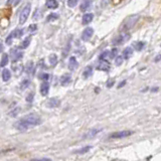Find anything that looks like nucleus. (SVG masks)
Returning <instances> with one entry per match:
<instances>
[{
	"label": "nucleus",
	"mask_w": 161,
	"mask_h": 161,
	"mask_svg": "<svg viewBox=\"0 0 161 161\" xmlns=\"http://www.w3.org/2000/svg\"><path fill=\"white\" fill-rule=\"evenodd\" d=\"M28 85H29V80H24V82H22V84H21V89L23 90V89H25Z\"/></svg>",
	"instance_id": "obj_33"
},
{
	"label": "nucleus",
	"mask_w": 161,
	"mask_h": 161,
	"mask_svg": "<svg viewBox=\"0 0 161 161\" xmlns=\"http://www.w3.org/2000/svg\"><path fill=\"white\" fill-rule=\"evenodd\" d=\"M97 68L100 71H108L110 68V64L107 61H100L99 65H97Z\"/></svg>",
	"instance_id": "obj_10"
},
{
	"label": "nucleus",
	"mask_w": 161,
	"mask_h": 161,
	"mask_svg": "<svg viewBox=\"0 0 161 161\" xmlns=\"http://www.w3.org/2000/svg\"><path fill=\"white\" fill-rule=\"evenodd\" d=\"M29 13H30V4H26V6L23 7V9L21 10V13L19 15V23L20 24H23L26 20H27Z\"/></svg>",
	"instance_id": "obj_3"
},
{
	"label": "nucleus",
	"mask_w": 161,
	"mask_h": 161,
	"mask_svg": "<svg viewBox=\"0 0 161 161\" xmlns=\"http://www.w3.org/2000/svg\"><path fill=\"white\" fill-rule=\"evenodd\" d=\"M79 0H68V5L70 7H74L77 4Z\"/></svg>",
	"instance_id": "obj_27"
},
{
	"label": "nucleus",
	"mask_w": 161,
	"mask_h": 161,
	"mask_svg": "<svg viewBox=\"0 0 161 161\" xmlns=\"http://www.w3.org/2000/svg\"><path fill=\"white\" fill-rule=\"evenodd\" d=\"M91 5H92V0H83V2L80 3V11L85 12V11H87L91 7Z\"/></svg>",
	"instance_id": "obj_8"
},
{
	"label": "nucleus",
	"mask_w": 161,
	"mask_h": 161,
	"mask_svg": "<svg viewBox=\"0 0 161 161\" xmlns=\"http://www.w3.org/2000/svg\"><path fill=\"white\" fill-rule=\"evenodd\" d=\"M159 58H161V55H158L157 58H156V59H155V61H156V62H158V59H159Z\"/></svg>",
	"instance_id": "obj_37"
},
{
	"label": "nucleus",
	"mask_w": 161,
	"mask_h": 161,
	"mask_svg": "<svg viewBox=\"0 0 161 161\" xmlns=\"http://www.w3.org/2000/svg\"><path fill=\"white\" fill-rule=\"evenodd\" d=\"M77 67V58H74V56H71L70 58V62H68V68H70L71 71H74V70H76Z\"/></svg>",
	"instance_id": "obj_13"
},
{
	"label": "nucleus",
	"mask_w": 161,
	"mask_h": 161,
	"mask_svg": "<svg viewBox=\"0 0 161 161\" xmlns=\"http://www.w3.org/2000/svg\"><path fill=\"white\" fill-rule=\"evenodd\" d=\"M138 18H139V16L137 15V14H134V15L129 16V17H128V18L123 22V24H122V26L120 27V30H121V31H127V30H129V29H131L134 25L136 24V22H137V20H138Z\"/></svg>",
	"instance_id": "obj_2"
},
{
	"label": "nucleus",
	"mask_w": 161,
	"mask_h": 161,
	"mask_svg": "<svg viewBox=\"0 0 161 161\" xmlns=\"http://www.w3.org/2000/svg\"><path fill=\"white\" fill-rule=\"evenodd\" d=\"M70 82H71V76L70 74H65V76L62 77L61 84L62 86H67L68 84H70Z\"/></svg>",
	"instance_id": "obj_17"
},
{
	"label": "nucleus",
	"mask_w": 161,
	"mask_h": 161,
	"mask_svg": "<svg viewBox=\"0 0 161 161\" xmlns=\"http://www.w3.org/2000/svg\"><path fill=\"white\" fill-rule=\"evenodd\" d=\"M128 38H129V34H127V33L121 34V35H119V36H116L114 39H113V44H115V46H119V44L124 43Z\"/></svg>",
	"instance_id": "obj_6"
},
{
	"label": "nucleus",
	"mask_w": 161,
	"mask_h": 161,
	"mask_svg": "<svg viewBox=\"0 0 161 161\" xmlns=\"http://www.w3.org/2000/svg\"><path fill=\"white\" fill-rule=\"evenodd\" d=\"M10 77H11L10 71L8 70V68H3V71H2V80H3L4 82H7Z\"/></svg>",
	"instance_id": "obj_14"
},
{
	"label": "nucleus",
	"mask_w": 161,
	"mask_h": 161,
	"mask_svg": "<svg viewBox=\"0 0 161 161\" xmlns=\"http://www.w3.org/2000/svg\"><path fill=\"white\" fill-rule=\"evenodd\" d=\"M37 28L36 24H31L30 26H29V31H35Z\"/></svg>",
	"instance_id": "obj_35"
},
{
	"label": "nucleus",
	"mask_w": 161,
	"mask_h": 161,
	"mask_svg": "<svg viewBox=\"0 0 161 161\" xmlns=\"http://www.w3.org/2000/svg\"><path fill=\"white\" fill-rule=\"evenodd\" d=\"M33 97H34V95H33V93H30L27 96V98H26V101H27V102H32V100H33Z\"/></svg>",
	"instance_id": "obj_31"
},
{
	"label": "nucleus",
	"mask_w": 161,
	"mask_h": 161,
	"mask_svg": "<svg viewBox=\"0 0 161 161\" xmlns=\"http://www.w3.org/2000/svg\"><path fill=\"white\" fill-rule=\"evenodd\" d=\"M18 112H19V108H17V109H14L12 110L10 113H9V115L11 116V117H15V116L18 114Z\"/></svg>",
	"instance_id": "obj_28"
},
{
	"label": "nucleus",
	"mask_w": 161,
	"mask_h": 161,
	"mask_svg": "<svg viewBox=\"0 0 161 161\" xmlns=\"http://www.w3.org/2000/svg\"><path fill=\"white\" fill-rule=\"evenodd\" d=\"M33 71H34V65L32 62H29L27 65V67H26V73L31 74H33Z\"/></svg>",
	"instance_id": "obj_25"
},
{
	"label": "nucleus",
	"mask_w": 161,
	"mask_h": 161,
	"mask_svg": "<svg viewBox=\"0 0 161 161\" xmlns=\"http://www.w3.org/2000/svg\"><path fill=\"white\" fill-rule=\"evenodd\" d=\"M46 6L50 8V9H55V8H58V4L56 0H46Z\"/></svg>",
	"instance_id": "obj_16"
},
{
	"label": "nucleus",
	"mask_w": 161,
	"mask_h": 161,
	"mask_svg": "<svg viewBox=\"0 0 161 161\" xmlns=\"http://www.w3.org/2000/svg\"><path fill=\"white\" fill-rule=\"evenodd\" d=\"M55 18H58V15L55 13H52L49 17H47V21H50L52 19H55Z\"/></svg>",
	"instance_id": "obj_32"
},
{
	"label": "nucleus",
	"mask_w": 161,
	"mask_h": 161,
	"mask_svg": "<svg viewBox=\"0 0 161 161\" xmlns=\"http://www.w3.org/2000/svg\"><path fill=\"white\" fill-rule=\"evenodd\" d=\"M92 74H93V70H92L91 67H88V68H86V70L84 71V74H83V76H84L85 79H87V77L92 76Z\"/></svg>",
	"instance_id": "obj_22"
},
{
	"label": "nucleus",
	"mask_w": 161,
	"mask_h": 161,
	"mask_svg": "<svg viewBox=\"0 0 161 161\" xmlns=\"http://www.w3.org/2000/svg\"><path fill=\"white\" fill-rule=\"evenodd\" d=\"M40 79L44 80V82H46V80H49V76L47 74H40Z\"/></svg>",
	"instance_id": "obj_29"
},
{
	"label": "nucleus",
	"mask_w": 161,
	"mask_h": 161,
	"mask_svg": "<svg viewBox=\"0 0 161 161\" xmlns=\"http://www.w3.org/2000/svg\"><path fill=\"white\" fill-rule=\"evenodd\" d=\"M49 85L47 82H43V84L40 86V94L43 95V96H46L47 94H49Z\"/></svg>",
	"instance_id": "obj_11"
},
{
	"label": "nucleus",
	"mask_w": 161,
	"mask_h": 161,
	"mask_svg": "<svg viewBox=\"0 0 161 161\" xmlns=\"http://www.w3.org/2000/svg\"><path fill=\"white\" fill-rule=\"evenodd\" d=\"M93 33H94V29L92 28V27L86 28L85 30L83 31V33H82V39L84 40V41H88L92 37Z\"/></svg>",
	"instance_id": "obj_7"
},
{
	"label": "nucleus",
	"mask_w": 161,
	"mask_h": 161,
	"mask_svg": "<svg viewBox=\"0 0 161 161\" xmlns=\"http://www.w3.org/2000/svg\"><path fill=\"white\" fill-rule=\"evenodd\" d=\"M56 62H58V58H56V55H55V53H52V55H49V64L50 65H55Z\"/></svg>",
	"instance_id": "obj_23"
},
{
	"label": "nucleus",
	"mask_w": 161,
	"mask_h": 161,
	"mask_svg": "<svg viewBox=\"0 0 161 161\" xmlns=\"http://www.w3.org/2000/svg\"><path fill=\"white\" fill-rule=\"evenodd\" d=\"M93 14L92 13H86L84 16H83V24H88L90 23L92 20H93Z\"/></svg>",
	"instance_id": "obj_15"
},
{
	"label": "nucleus",
	"mask_w": 161,
	"mask_h": 161,
	"mask_svg": "<svg viewBox=\"0 0 161 161\" xmlns=\"http://www.w3.org/2000/svg\"><path fill=\"white\" fill-rule=\"evenodd\" d=\"M23 34V30L22 29H15L14 31L11 32V35H12V37L13 38H19V37H21V35Z\"/></svg>",
	"instance_id": "obj_19"
},
{
	"label": "nucleus",
	"mask_w": 161,
	"mask_h": 161,
	"mask_svg": "<svg viewBox=\"0 0 161 161\" xmlns=\"http://www.w3.org/2000/svg\"><path fill=\"white\" fill-rule=\"evenodd\" d=\"M122 62H123V58H122V56H118V58H116V65H120Z\"/></svg>",
	"instance_id": "obj_30"
},
{
	"label": "nucleus",
	"mask_w": 161,
	"mask_h": 161,
	"mask_svg": "<svg viewBox=\"0 0 161 161\" xmlns=\"http://www.w3.org/2000/svg\"><path fill=\"white\" fill-rule=\"evenodd\" d=\"M41 123V119L35 114H29L20 119L15 123V127L19 131H25L31 127L37 126Z\"/></svg>",
	"instance_id": "obj_1"
},
{
	"label": "nucleus",
	"mask_w": 161,
	"mask_h": 161,
	"mask_svg": "<svg viewBox=\"0 0 161 161\" xmlns=\"http://www.w3.org/2000/svg\"><path fill=\"white\" fill-rule=\"evenodd\" d=\"M132 132L128 130H124V131H119V132H115L110 135V138H114V139H119V138H126V137H129Z\"/></svg>",
	"instance_id": "obj_4"
},
{
	"label": "nucleus",
	"mask_w": 161,
	"mask_h": 161,
	"mask_svg": "<svg viewBox=\"0 0 161 161\" xmlns=\"http://www.w3.org/2000/svg\"><path fill=\"white\" fill-rule=\"evenodd\" d=\"M132 53H133V50L131 47H126V49H124V52H123V55H124V58H129L131 55H132Z\"/></svg>",
	"instance_id": "obj_21"
},
{
	"label": "nucleus",
	"mask_w": 161,
	"mask_h": 161,
	"mask_svg": "<svg viewBox=\"0 0 161 161\" xmlns=\"http://www.w3.org/2000/svg\"><path fill=\"white\" fill-rule=\"evenodd\" d=\"M61 102H59L58 99H56V98H52V99L49 100V102H47V107H49V108H55V107H58Z\"/></svg>",
	"instance_id": "obj_12"
},
{
	"label": "nucleus",
	"mask_w": 161,
	"mask_h": 161,
	"mask_svg": "<svg viewBox=\"0 0 161 161\" xmlns=\"http://www.w3.org/2000/svg\"><path fill=\"white\" fill-rule=\"evenodd\" d=\"M145 46V43H142V41H137V43H133V47L136 50H141L143 49V47Z\"/></svg>",
	"instance_id": "obj_20"
},
{
	"label": "nucleus",
	"mask_w": 161,
	"mask_h": 161,
	"mask_svg": "<svg viewBox=\"0 0 161 161\" xmlns=\"http://www.w3.org/2000/svg\"><path fill=\"white\" fill-rule=\"evenodd\" d=\"M100 132H102V129H92L89 131L88 133H86L84 135V138H93V137H95L96 135H98Z\"/></svg>",
	"instance_id": "obj_9"
},
{
	"label": "nucleus",
	"mask_w": 161,
	"mask_h": 161,
	"mask_svg": "<svg viewBox=\"0 0 161 161\" xmlns=\"http://www.w3.org/2000/svg\"><path fill=\"white\" fill-rule=\"evenodd\" d=\"M10 53H11V59H12V62L19 61V59L21 58L22 55H23V52L18 49H11Z\"/></svg>",
	"instance_id": "obj_5"
},
{
	"label": "nucleus",
	"mask_w": 161,
	"mask_h": 161,
	"mask_svg": "<svg viewBox=\"0 0 161 161\" xmlns=\"http://www.w3.org/2000/svg\"><path fill=\"white\" fill-rule=\"evenodd\" d=\"M91 149H92V146H86V147L80 148V149H79V150H76L74 153H76V154H85V153H87V152L90 151Z\"/></svg>",
	"instance_id": "obj_18"
},
{
	"label": "nucleus",
	"mask_w": 161,
	"mask_h": 161,
	"mask_svg": "<svg viewBox=\"0 0 161 161\" xmlns=\"http://www.w3.org/2000/svg\"><path fill=\"white\" fill-rule=\"evenodd\" d=\"M7 64H8V55L3 53V55H2V58H1V67H5Z\"/></svg>",
	"instance_id": "obj_24"
},
{
	"label": "nucleus",
	"mask_w": 161,
	"mask_h": 161,
	"mask_svg": "<svg viewBox=\"0 0 161 161\" xmlns=\"http://www.w3.org/2000/svg\"><path fill=\"white\" fill-rule=\"evenodd\" d=\"M30 40H31V37L30 36H27L24 39V41L22 43V44H21V47L22 49H26L28 46H29V43H30Z\"/></svg>",
	"instance_id": "obj_26"
},
{
	"label": "nucleus",
	"mask_w": 161,
	"mask_h": 161,
	"mask_svg": "<svg viewBox=\"0 0 161 161\" xmlns=\"http://www.w3.org/2000/svg\"><path fill=\"white\" fill-rule=\"evenodd\" d=\"M20 1H21V0H14V5H17Z\"/></svg>",
	"instance_id": "obj_36"
},
{
	"label": "nucleus",
	"mask_w": 161,
	"mask_h": 161,
	"mask_svg": "<svg viewBox=\"0 0 161 161\" xmlns=\"http://www.w3.org/2000/svg\"><path fill=\"white\" fill-rule=\"evenodd\" d=\"M30 161H52L49 158H38V159H32Z\"/></svg>",
	"instance_id": "obj_34"
}]
</instances>
